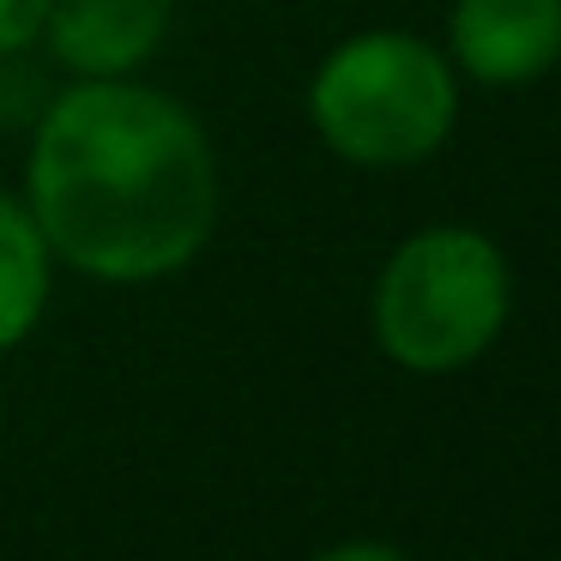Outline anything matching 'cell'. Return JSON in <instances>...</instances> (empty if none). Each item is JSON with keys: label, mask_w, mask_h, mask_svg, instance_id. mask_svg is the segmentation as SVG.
<instances>
[{"label": "cell", "mask_w": 561, "mask_h": 561, "mask_svg": "<svg viewBox=\"0 0 561 561\" xmlns=\"http://www.w3.org/2000/svg\"><path fill=\"white\" fill-rule=\"evenodd\" d=\"M25 206L61 266L98 284H158L194 266L218 230V158L170 91L79 79L37 122Z\"/></svg>", "instance_id": "6da1fadb"}, {"label": "cell", "mask_w": 561, "mask_h": 561, "mask_svg": "<svg viewBox=\"0 0 561 561\" xmlns=\"http://www.w3.org/2000/svg\"><path fill=\"white\" fill-rule=\"evenodd\" d=\"M513 314L507 254L471 224H428L387 254L368 327L387 363L411 375H459L495 351Z\"/></svg>", "instance_id": "7a4b0ae2"}, {"label": "cell", "mask_w": 561, "mask_h": 561, "mask_svg": "<svg viewBox=\"0 0 561 561\" xmlns=\"http://www.w3.org/2000/svg\"><path fill=\"white\" fill-rule=\"evenodd\" d=\"M308 122L356 170H411L453 139L459 73L411 31H356L308 79Z\"/></svg>", "instance_id": "3957f363"}, {"label": "cell", "mask_w": 561, "mask_h": 561, "mask_svg": "<svg viewBox=\"0 0 561 561\" xmlns=\"http://www.w3.org/2000/svg\"><path fill=\"white\" fill-rule=\"evenodd\" d=\"M447 55L477 85H531L561 61V0H453Z\"/></svg>", "instance_id": "277c9868"}, {"label": "cell", "mask_w": 561, "mask_h": 561, "mask_svg": "<svg viewBox=\"0 0 561 561\" xmlns=\"http://www.w3.org/2000/svg\"><path fill=\"white\" fill-rule=\"evenodd\" d=\"M170 37V0H49L43 43L79 79H134Z\"/></svg>", "instance_id": "5b68a950"}, {"label": "cell", "mask_w": 561, "mask_h": 561, "mask_svg": "<svg viewBox=\"0 0 561 561\" xmlns=\"http://www.w3.org/2000/svg\"><path fill=\"white\" fill-rule=\"evenodd\" d=\"M49 284H55V254L43 242L31 206L0 194V356L19 351L43 327Z\"/></svg>", "instance_id": "8992f818"}, {"label": "cell", "mask_w": 561, "mask_h": 561, "mask_svg": "<svg viewBox=\"0 0 561 561\" xmlns=\"http://www.w3.org/2000/svg\"><path fill=\"white\" fill-rule=\"evenodd\" d=\"M49 25V0H0V55H25L31 43H43Z\"/></svg>", "instance_id": "52a82bcc"}, {"label": "cell", "mask_w": 561, "mask_h": 561, "mask_svg": "<svg viewBox=\"0 0 561 561\" xmlns=\"http://www.w3.org/2000/svg\"><path fill=\"white\" fill-rule=\"evenodd\" d=\"M308 561H404L392 543H375V537H351V543H327L314 549Z\"/></svg>", "instance_id": "ba28073f"}]
</instances>
